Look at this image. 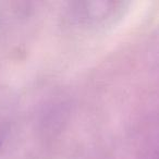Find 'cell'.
Segmentation results:
<instances>
[{
    "mask_svg": "<svg viewBox=\"0 0 159 159\" xmlns=\"http://www.w3.org/2000/svg\"><path fill=\"white\" fill-rule=\"evenodd\" d=\"M120 2H76L69 11V16L77 24L98 25L107 23L121 12Z\"/></svg>",
    "mask_w": 159,
    "mask_h": 159,
    "instance_id": "6da1fadb",
    "label": "cell"
},
{
    "mask_svg": "<svg viewBox=\"0 0 159 159\" xmlns=\"http://www.w3.org/2000/svg\"><path fill=\"white\" fill-rule=\"evenodd\" d=\"M5 125H3L1 120H0V147H1V144H2L3 139H5Z\"/></svg>",
    "mask_w": 159,
    "mask_h": 159,
    "instance_id": "7a4b0ae2",
    "label": "cell"
}]
</instances>
